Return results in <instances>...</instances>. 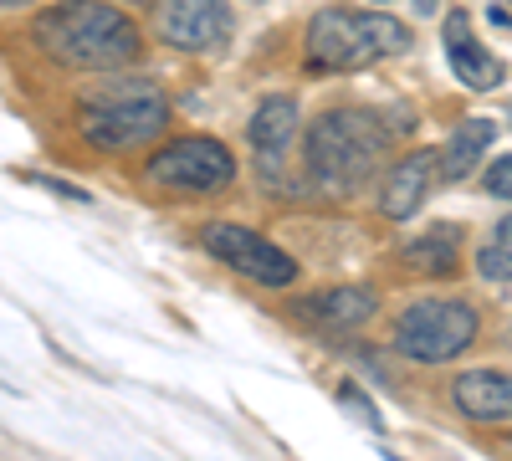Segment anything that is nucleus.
<instances>
[{"label":"nucleus","mask_w":512,"mask_h":461,"mask_svg":"<svg viewBox=\"0 0 512 461\" xmlns=\"http://www.w3.org/2000/svg\"><path fill=\"white\" fill-rule=\"evenodd\" d=\"M451 405L466 421H512V374L507 369H466L451 385Z\"/></svg>","instance_id":"ddd939ff"},{"label":"nucleus","mask_w":512,"mask_h":461,"mask_svg":"<svg viewBox=\"0 0 512 461\" xmlns=\"http://www.w3.org/2000/svg\"><path fill=\"white\" fill-rule=\"evenodd\" d=\"M154 36L175 52H210L231 36L226 0H154Z\"/></svg>","instance_id":"6e6552de"},{"label":"nucleus","mask_w":512,"mask_h":461,"mask_svg":"<svg viewBox=\"0 0 512 461\" xmlns=\"http://www.w3.org/2000/svg\"><path fill=\"white\" fill-rule=\"evenodd\" d=\"M477 272L487 282H512V216L497 221V231L487 236V246L477 251Z\"/></svg>","instance_id":"dca6fc26"},{"label":"nucleus","mask_w":512,"mask_h":461,"mask_svg":"<svg viewBox=\"0 0 512 461\" xmlns=\"http://www.w3.org/2000/svg\"><path fill=\"white\" fill-rule=\"evenodd\" d=\"M477 308L472 303H456V298H431V303H415L400 313L395 323V349L415 364H451L461 349H472L477 339Z\"/></svg>","instance_id":"39448f33"},{"label":"nucleus","mask_w":512,"mask_h":461,"mask_svg":"<svg viewBox=\"0 0 512 461\" xmlns=\"http://www.w3.org/2000/svg\"><path fill=\"white\" fill-rule=\"evenodd\" d=\"M16 6H31V0H0V11H16Z\"/></svg>","instance_id":"412c9836"},{"label":"nucleus","mask_w":512,"mask_h":461,"mask_svg":"<svg viewBox=\"0 0 512 461\" xmlns=\"http://www.w3.org/2000/svg\"><path fill=\"white\" fill-rule=\"evenodd\" d=\"M292 313L303 318V323H313V328H328V333H349V328H359V323H369V318L379 313V292H374V287H364V282H349V287H328V292H318V298L297 303Z\"/></svg>","instance_id":"9b49d317"},{"label":"nucleus","mask_w":512,"mask_h":461,"mask_svg":"<svg viewBox=\"0 0 512 461\" xmlns=\"http://www.w3.org/2000/svg\"><path fill=\"white\" fill-rule=\"evenodd\" d=\"M497 139V123L492 118H472V123H461V129L446 139V149H436V175L441 180H466L482 164L487 144Z\"/></svg>","instance_id":"4468645a"},{"label":"nucleus","mask_w":512,"mask_h":461,"mask_svg":"<svg viewBox=\"0 0 512 461\" xmlns=\"http://www.w3.org/2000/svg\"><path fill=\"white\" fill-rule=\"evenodd\" d=\"M31 36L57 67L72 72H118L134 67L144 52L139 26L113 0H57L36 16Z\"/></svg>","instance_id":"f257e3e1"},{"label":"nucleus","mask_w":512,"mask_h":461,"mask_svg":"<svg viewBox=\"0 0 512 461\" xmlns=\"http://www.w3.org/2000/svg\"><path fill=\"white\" fill-rule=\"evenodd\" d=\"M200 246L210 251L216 262H226L231 272H241L246 282H262V287H287L297 277V262L277 241H267L262 231L236 226V221H210L200 231Z\"/></svg>","instance_id":"0eeeda50"},{"label":"nucleus","mask_w":512,"mask_h":461,"mask_svg":"<svg viewBox=\"0 0 512 461\" xmlns=\"http://www.w3.org/2000/svg\"><path fill=\"white\" fill-rule=\"evenodd\" d=\"M169 123V103L154 88H128L113 98H88L77 113V134L88 149L103 154H123V149H139L154 144Z\"/></svg>","instance_id":"20e7f679"},{"label":"nucleus","mask_w":512,"mask_h":461,"mask_svg":"<svg viewBox=\"0 0 512 461\" xmlns=\"http://www.w3.org/2000/svg\"><path fill=\"white\" fill-rule=\"evenodd\" d=\"M405 267L410 272H425V277H451L461 267V226H436V231H425L415 236L405 251Z\"/></svg>","instance_id":"2eb2a0df"},{"label":"nucleus","mask_w":512,"mask_h":461,"mask_svg":"<svg viewBox=\"0 0 512 461\" xmlns=\"http://www.w3.org/2000/svg\"><path fill=\"white\" fill-rule=\"evenodd\" d=\"M436 180V149H415L405 154L400 164H390L384 175V190H379V211L390 221H410L420 205H425V190Z\"/></svg>","instance_id":"f8f14e48"},{"label":"nucleus","mask_w":512,"mask_h":461,"mask_svg":"<svg viewBox=\"0 0 512 461\" xmlns=\"http://www.w3.org/2000/svg\"><path fill=\"white\" fill-rule=\"evenodd\" d=\"M26 180H36V185H47L52 195H67V200H88V190H77V185H67V180H52V175H26Z\"/></svg>","instance_id":"6ab92c4d"},{"label":"nucleus","mask_w":512,"mask_h":461,"mask_svg":"<svg viewBox=\"0 0 512 461\" xmlns=\"http://www.w3.org/2000/svg\"><path fill=\"white\" fill-rule=\"evenodd\" d=\"M297 123H303V118H297V103L292 98H267L262 108L251 113L246 139L256 149V164H262V180L282 185V164H287V149L297 139Z\"/></svg>","instance_id":"9d476101"},{"label":"nucleus","mask_w":512,"mask_h":461,"mask_svg":"<svg viewBox=\"0 0 512 461\" xmlns=\"http://www.w3.org/2000/svg\"><path fill=\"white\" fill-rule=\"evenodd\" d=\"M144 175L154 190H175V195H216L236 180V154L221 144V139H205V134H190V139H175L164 144Z\"/></svg>","instance_id":"423d86ee"},{"label":"nucleus","mask_w":512,"mask_h":461,"mask_svg":"<svg viewBox=\"0 0 512 461\" xmlns=\"http://www.w3.org/2000/svg\"><path fill=\"white\" fill-rule=\"evenodd\" d=\"M390 139H395L390 118H379L369 108H328L308 129L303 170L323 195H354L379 175V159L390 149Z\"/></svg>","instance_id":"f03ea898"},{"label":"nucleus","mask_w":512,"mask_h":461,"mask_svg":"<svg viewBox=\"0 0 512 461\" xmlns=\"http://www.w3.org/2000/svg\"><path fill=\"white\" fill-rule=\"evenodd\" d=\"M338 405H344L349 415H359V421L369 426V431H384V421H379V410H374V400L359 390V385H338Z\"/></svg>","instance_id":"f3484780"},{"label":"nucleus","mask_w":512,"mask_h":461,"mask_svg":"<svg viewBox=\"0 0 512 461\" xmlns=\"http://www.w3.org/2000/svg\"><path fill=\"white\" fill-rule=\"evenodd\" d=\"M441 41H446V62H451L456 82H466L472 93L502 88V62L482 47V36L472 31V16H466V11H446Z\"/></svg>","instance_id":"1a4fd4ad"},{"label":"nucleus","mask_w":512,"mask_h":461,"mask_svg":"<svg viewBox=\"0 0 512 461\" xmlns=\"http://www.w3.org/2000/svg\"><path fill=\"white\" fill-rule=\"evenodd\" d=\"M482 190H487L492 200H512V154H502V159H492V164H487Z\"/></svg>","instance_id":"a211bd4d"},{"label":"nucleus","mask_w":512,"mask_h":461,"mask_svg":"<svg viewBox=\"0 0 512 461\" xmlns=\"http://www.w3.org/2000/svg\"><path fill=\"white\" fill-rule=\"evenodd\" d=\"M369 6H410L415 16H431V11L441 6V0H369Z\"/></svg>","instance_id":"aec40b11"},{"label":"nucleus","mask_w":512,"mask_h":461,"mask_svg":"<svg viewBox=\"0 0 512 461\" xmlns=\"http://www.w3.org/2000/svg\"><path fill=\"white\" fill-rule=\"evenodd\" d=\"M400 52H410L405 21H395L390 11H349V6L318 11L303 41V57L313 72H364Z\"/></svg>","instance_id":"7ed1b4c3"}]
</instances>
